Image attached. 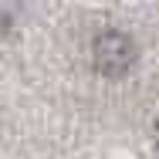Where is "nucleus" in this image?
<instances>
[{"label":"nucleus","mask_w":159,"mask_h":159,"mask_svg":"<svg viewBox=\"0 0 159 159\" xmlns=\"http://www.w3.org/2000/svg\"><path fill=\"white\" fill-rule=\"evenodd\" d=\"M135 64V44L122 31H105L95 37V68L105 78H122Z\"/></svg>","instance_id":"1"}]
</instances>
